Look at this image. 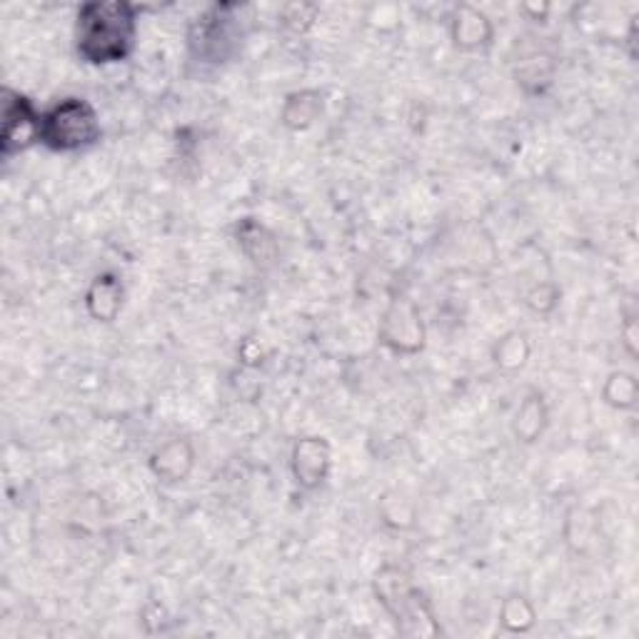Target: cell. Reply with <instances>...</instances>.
Masks as SVG:
<instances>
[{
	"label": "cell",
	"instance_id": "obj_1",
	"mask_svg": "<svg viewBox=\"0 0 639 639\" xmlns=\"http://www.w3.org/2000/svg\"><path fill=\"white\" fill-rule=\"evenodd\" d=\"M138 35V8L125 0H93L75 18L77 55L91 65L128 61Z\"/></svg>",
	"mask_w": 639,
	"mask_h": 639
},
{
	"label": "cell",
	"instance_id": "obj_2",
	"mask_svg": "<svg viewBox=\"0 0 639 639\" xmlns=\"http://www.w3.org/2000/svg\"><path fill=\"white\" fill-rule=\"evenodd\" d=\"M101 118L83 98H65L41 118V143L55 153H75L101 140Z\"/></svg>",
	"mask_w": 639,
	"mask_h": 639
},
{
	"label": "cell",
	"instance_id": "obj_3",
	"mask_svg": "<svg viewBox=\"0 0 639 639\" xmlns=\"http://www.w3.org/2000/svg\"><path fill=\"white\" fill-rule=\"evenodd\" d=\"M375 593L405 635H410V625H415V635L438 632V627L432 622L434 617L430 603L402 569L385 567L375 579Z\"/></svg>",
	"mask_w": 639,
	"mask_h": 639
},
{
	"label": "cell",
	"instance_id": "obj_4",
	"mask_svg": "<svg viewBox=\"0 0 639 639\" xmlns=\"http://www.w3.org/2000/svg\"><path fill=\"white\" fill-rule=\"evenodd\" d=\"M41 118L43 113L35 111L31 98H25L23 93L11 88L3 91V130H0V150H3L6 160H11L13 155L28 150L35 143H41Z\"/></svg>",
	"mask_w": 639,
	"mask_h": 639
},
{
	"label": "cell",
	"instance_id": "obj_5",
	"mask_svg": "<svg viewBox=\"0 0 639 639\" xmlns=\"http://www.w3.org/2000/svg\"><path fill=\"white\" fill-rule=\"evenodd\" d=\"M232 11L235 6H216L210 8L206 15L198 18V23L190 31V48L198 53V57L206 61L220 63L222 57H228L232 41Z\"/></svg>",
	"mask_w": 639,
	"mask_h": 639
},
{
	"label": "cell",
	"instance_id": "obj_6",
	"mask_svg": "<svg viewBox=\"0 0 639 639\" xmlns=\"http://www.w3.org/2000/svg\"><path fill=\"white\" fill-rule=\"evenodd\" d=\"M331 444L323 438H303L293 450V474L303 490H317L331 472Z\"/></svg>",
	"mask_w": 639,
	"mask_h": 639
},
{
	"label": "cell",
	"instance_id": "obj_7",
	"mask_svg": "<svg viewBox=\"0 0 639 639\" xmlns=\"http://www.w3.org/2000/svg\"><path fill=\"white\" fill-rule=\"evenodd\" d=\"M385 343L397 353H418L425 341V331L418 310L408 303L395 305L383 323Z\"/></svg>",
	"mask_w": 639,
	"mask_h": 639
},
{
	"label": "cell",
	"instance_id": "obj_8",
	"mask_svg": "<svg viewBox=\"0 0 639 639\" xmlns=\"http://www.w3.org/2000/svg\"><path fill=\"white\" fill-rule=\"evenodd\" d=\"M452 41L462 51H478L492 41V25L488 15L472 6H460L452 18Z\"/></svg>",
	"mask_w": 639,
	"mask_h": 639
},
{
	"label": "cell",
	"instance_id": "obj_9",
	"mask_svg": "<svg viewBox=\"0 0 639 639\" xmlns=\"http://www.w3.org/2000/svg\"><path fill=\"white\" fill-rule=\"evenodd\" d=\"M85 305H88V313L95 320H101V323H111V320H115V315H118L123 307L121 280L113 275L95 277L88 295H85Z\"/></svg>",
	"mask_w": 639,
	"mask_h": 639
},
{
	"label": "cell",
	"instance_id": "obj_10",
	"mask_svg": "<svg viewBox=\"0 0 639 639\" xmlns=\"http://www.w3.org/2000/svg\"><path fill=\"white\" fill-rule=\"evenodd\" d=\"M192 468V450L186 440H172L153 454V470L166 482H180Z\"/></svg>",
	"mask_w": 639,
	"mask_h": 639
},
{
	"label": "cell",
	"instance_id": "obj_11",
	"mask_svg": "<svg viewBox=\"0 0 639 639\" xmlns=\"http://www.w3.org/2000/svg\"><path fill=\"white\" fill-rule=\"evenodd\" d=\"M238 243H240V248H243V253L253 260L255 265L273 263L275 255H277L275 238L270 235V232L260 226V222L250 220V218L238 226Z\"/></svg>",
	"mask_w": 639,
	"mask_h": 639
},
{
	"label": "cell",
	"instance_id": "obj_12",
	"mask_svg": "<svg viewBox=\"0 0 639 639\" xmlns=\"http://www.w3.org/2000/svg\"><path fill=\"white\" fill-rule=\"evenodd\" d=\"M545 405H542V397H527L525 402H522V408L517 412V422H515V432L517 438H522L525 442H535L537 434L545 428Z\"/></svg>",
	"mask_w": 639,
	"mask_h": 639
},
{
	"label": "cell",
	"instance_id": "obj_13",
	"mask_svg": "<svg viewBox=\"0 0 639 639\" xmlns=\"http://www.w3.org/2000/svg\"><path fill=\"white\" fill-rule=\"evenodd\" d=\"M313 93H303V95H295V98L287 101V108H285V123L293 125V128H305L315 121V115L320 111V101H307Z\"/></svg>",
	"mask_w": 639,
	"mask_h": 639
},
{
	"label": "cell",
	"instance_id": "obj_14",
	"mask_svg": "<svg viewBox=\"0 0 639 639\" xmlns=\"http://www.w3.org/2000/svg\"><path fill=\"white\" fill-rule=\"evenodd\" d=\"M617 387V395H609L607 400L612 405H619V408H632L635 405V397H637V385L629 375H612L609 377V383Z\"/></svg>",
	"mask_w": 639,
	"mask_h": 639
}]
</instances>
